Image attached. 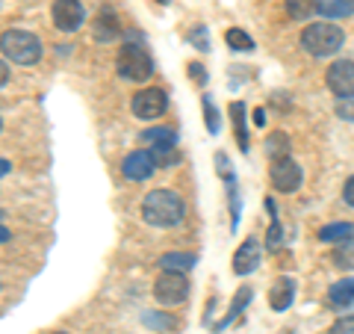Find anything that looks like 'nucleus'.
<instances>
[{"instance_id":"1","label":"nucleus","mask_w":354,"mask_h":334,"mask_svg":"<svg viewBox=\"0 0 354 334\" xmlns=\"http://www.w3.org/2000/svg\"><path fill=\"white\" fill-rule=\"evenodd\" d=\"M183 213H186V204L174 189H151V193L142 198V219L153 228L180 225Z\"/></svg>"},{"instance_id":"2","label":"nucleus","mask_w":354,"mask_h":334,"mask_svg":"<svg viewBox=\"0 0 354 334\" xmlns=\"http://www.w3.org/2000/svg\"><path fill=\"white\" fill-rule=\"evenodd\" d=\"M0 51L15 65H36L41 60V42L30 30H6L0 36Z\"/></svg>"},{"instance_id":"3","label":"nucleus","mask_w":354,"mask_h":334,"mask_svg":"<svg viewBox=\"0 0 354 334\" xmlns=\"http://www.w3.org/2000/svg\"><path fill=\"white\" fill-rule=\"evenodd\" d=\"M342 30L337 24H328V21H319V24H307L301 33V48L313 57H334L342 48Z\"/></svg>"},{"instance_id":"4","label":"nucleus","mask_w":354,"mask_h":334,"mask_svg":"<svg viewBox=\"0 0 354 334\" xmlns=\"http://www.w3.org/2000/svg\"><path fill=\"white\" fill-rule=\"evenodd\" d=\"M115 69H118V74L124 77V80H130V83H145L148 77L153 74V60H151V53L142 48V44L127 42L124 48L118 51Z\"/></svg>"},{"instance_id":"5","label":"nucleus","mask_w":354,"mask_h":334,"mask_svg":"<svg viewBox=\"0 0 354 334\" xmlns=\"http://www.w3.org/2000/svg\"><path fill=\"white\" fill-rule=\"evenodd\" d=\"M153 296H157L160 305H180L183 299L189 296L186 272H162L157 281H153Z\"/></svg>"},{"instance_id":"6","label":"nucleus","mask_w":354,"mask_h":334,"mask_svg":"<svg viewBox=\"0 0 354 334\" xmlns=\"http://www.w3.org/2000/svg\"><path fill=\"white\" fill-rule=\"evenodd\" d=\"M169 109V95L162 89H142L133 95V116L142 121H153Z\"/></svg>"},{"instance_id":"7","label":"nucleus","mask_w":354,"mask_h":334,"mask_svg":"<svg viewBox=\"0 0 354 334\" xmlns=\"http://www.w3.org/2000/svg\"><path fill=\"white\" fill-rule=\"evenodd\" d=\"M272 186L278 189V193H295L298 186H301V166H298L292 157H281L272 163Z\"/></svg>"},{"instance_id":"8","label":"nucleus","mask_w":354,"mask_h":334,"mask_svg":"<svg viewBox=\"0 0 354 334\" xmlns=\"http://www.w3.org/2000/svg\"><path fill=\"white\" fill-rule=\"evenodd\" d=\"M50 15H53V24H57V30H62V33L80 30L83 18H86L80 0H53Z\"/></svg>"},{"instance_id":"9","label":"nucleus","mask_w":354,"mask_h":334,"mask_svg":"<svg viewBox=\"0 0 354 334\" xmlns=\"http://www.w3.org/2000/svg\"><path fill=\"white\" fill-rule=\"evenodd\" d=\"M328 89L339 98H354V62L351 60H337L325 74Z\"/></svg>"},{"instance_id":"10","label":"nucleus","mask_w":354,"mask_h":334,"mask_svg":"<svg viewBox=\"0 0 354 334\" xmlns=\"http://www.w3.org/2000/svg\"><path fill=\"white\" fill-rule=\"evenodd\" d=\"M142 142H148V146H153V157H157V163H171L174 160V146H177V133L171 128H151L139 137Z\"/></svg>"},{"instance_id":"11","label":"nucleus","mask_w":354,"mask_h":334,"mask_svg":"<svg viewBox=\"0 0 354 334\" xmlns=\"http://www.w3.org/2000/svg\"><path fill=\"white\" fill-rule=\"evenodd\" d=\"M157 166L160 163H157V157H153L151 151H133V154L124 157V163H121V172H124L127 181H148Z\"/></svg>"},{"instance_id":"12","label":"nucleus","mask_w":354,"mask_h":334,"mask_svg":"<svg viewBox=\"0 0 354 334\" xmlns=\"http://www.w3.org/2000/svg\"><path fill=\"white\" fill-rule=\"evenodd\" d=\"M292 299H295V281L290 275H281L278 281H272V287H269V308L274 310V314H283V310L292 305Z\"/></svg>"},{"instance_id":"13","label":"nucleus","mask_w":354,"mask_h":334,"mask_svg":"<svg viewBox=\"0 0 354 334\" xmlns=\"http://www.w3.org/2000/svg\"><path fill=\"white\" fill-rule=\"evenodd\" d=\"M257 266H260V243L254 237H248L234 254V272L236 275H248V272L257 270Z\"/></svg>"},{"instance_id":"14","label":"nucleus","mask_w":354,"mask_h":334,"mask_svg":"<svg viewBox=\"0 0 354 334\" xmlns=\"http://www.w3.org/2000/svg\"><path fill=\"white\" fill-rule=\"evenodd\" d=\"M195 254L192 252H169L160 258V270L162 272H189L195 266Z\"/></svg>"},{"instance_id":"15","label":"nucleus","mask_w":354,"mask_h":334,"mask_svg":"<svg viewBox=\"0 0 354 334\" xmlns=\"http://www.w3.org/2000/svg\"><path fill=\"white\" fill-rule=\"evenodd\" d=\"M328 299H330V302H334V305H339V308L351 305V302H354V278H342V281L330 284Z\"/></svg>"},{"instance_id":"16","label":"nucleus","mask_w":354,"mask_h":334,"mask_svg":"<svg viewBox=\"0 0 354 334\" xmlns=\"http://www.w3.org/2000/svg\"><path fill=\"white\" fill-rule=\"evenodd\" d=\"M354 12V0H322L319 3V15L322 18H348Z\"/></svg>"},{"instance_id":"17","label":"nucleus","mask_w":354,"mask_h":334,"mask_svg":"<svg viewBox=\"0 0 354 334\" xmlns=\"http://www.w3.org/2000/svg\"><path fill=\"white\" fill-rule=\"evenodd\" d=\"M230 116H234V130H236V142L239 148L248 154V133H245V104L234 101L230 104Z\"/></svg>"},{"instance_id":"18","label":"nucleus","mask_w":354,"mask_h":334,"mask_svg":"<svg viewBox=\"0 0 354 334\" xmlns=\"http://www.w3.org/2000/svg\"><path fill=\"white\" fill-rule=\"evenodd\" d=\"M351 234H354V225H348V222H334V225L319 228V240L322 243H342V240H348Z\"/></svg>"},{"instance_id":"19","label":"nucleus","mask_w":354,"mask_h":334,"mask_svg":"<svg viewBox=\"0 0 354 334\" xmlns=\"http://www.w3.org/2000/svg\"><path fill=\"white\" fill-rule=\"evenodd\" d=\"M319 12V0H286V15L295 21H307Z\"/></svg>"},{"instance_id":"20","label":"nucleus","mask_w":354,"mask_h":334,"mask_svg":"<svg viewBox=\"0 0 354 334\" xmlns=\"http://www.w3.org/2000/svg\"><path fill=\"white\" fill-rule=\"evenodd\" d=\"M251 287H242V290L234 296V305H230V310H227V317L225 319H221L218 322V326H216V331H221V328H225V326H230V322H234V317H239L242 314V310H245V305L251 302Z\"/></svg>"},{"instance_id":"21","label":"nucleus","mask_w":354,"mask_h":334,"mask_svg":"<svg viewBox=\"0 0 354 334\" xmlns=\"http://www.w3.org/2000/svg\"><path fill=\"white\" fill-rule=\"evenodd\" d=\"M334 263L339 266V270H354V237L342 240L334 249Z\"/></svg>"},{"instance_id":"22","label":"nucleus","mask_w":354,"mask_h":334,"mask_svg":"<svg viewBox=\"0 0 354 334\" xmlns=\"http://www.w3.org/2000/svg\"><path fill=\"white\" fill-rule=\"evenodd\" d=\"M269 154H272V160H281V157H290V137H286L283 130H278V133H272L269 137Z\"/></svg>"},{"instance_id":"23","label":"nucleus","mask_w":354,"mask_h":334,"mask_svg":"<svg viewBox=\"0 0 354 334\" xmlns=\"http://www.w3.org/2000/svg\"><path fill=\"white\" fill-rule=\"evenodd\" d=\"M225 39H227V48L230 51H254V39L248 36L245 30H239V27H230Z\"/></svg>"},{"instance_id":"24","label":"nucleus","mask_w":354,"mask_h":334,"mask_svg":"<svg viewBox=\"0 0 354 334\" xmlns=\"http://www.w3.org/2000/svg\"><path fill=\"white\" fill-rule=\"evenodd\" d=\"M95 36L101 39V42H104V39H106V42H109V39H115V36H118V21H115V15H106V12H104L101 18H97Z\"/></svg>"},{"instance_id":"25","label":"nucleus","mask_w":354,"mask_h":334,"mask_svg":"<svg viewBox=\"0 0 354 334\" xmlns=\"http://www.w3.org/2000/svg\"><path fill=\"white\" fill-rule=\"evenodd\" d=\"M281 243H283V231H281L278 219H274V213H272V225H269V234H266V246L274 252V249H281Z\"/></svg>"},{"instance_id":"26","label":"nucleus","mask_w":354,"mask_h":334,"mask_svg":"<svg viewBox=\"0 0 354 334\" xmlns=\"http://www.w3.org/2000/svg\"><path fill=\"white\" fill-rule=\"evenodd\" d=\"M204 113H207V128H209V133H218V113H216L213 98H209V95H204Z\"/></svg>"},{"instance_id":"27","label":"nucleus","mask_w":354,"mask_h":334,"mask_svg":"<svg viewBox=\"0 0 354 334\" xmlns=\"http://www.w3.org/2000/svg\"><path fill=\"white\" fill-rule=\"evenodd\" d=\"M337 116L342 121H354V98H339L337 101Z\"/></svg>"},{"instance_id":"28","label":"nucleus","mask_w":354,"mask_h":334,"mask_svg":"<svg viewBox=\"0 0 354 334\" xmlns=\"http://www.w3.org/2000/svg\"><path fill=\"white\" fill-rule=\"evenodd\" d=\"M330 334H354V314L337 319L334 326H330Z\"/></svg>"},{"instance_id":"29","label":"nucleus","mask_w":354,"mask_h":334,"mask_svg":"<svg viewBox=\"0 0 354 334\" xmlns=\"http://www.w3.org/2000/svg\"><path fill=\"white\" fill-rule=\"evenodd\" d=\"M342 198H346V204L354 207V175L346 181V186H342Z\"/></svg>"},{"instance_id":"30","label":"nucleus","mask_w":354,"mask_h":334,"mask_svg":"<svg viewBox=\"0 0 354 334\" xmlns=\"http://www.w3.org/2000/svg\"><path fill=\"white\" fill-rule=\"evenodd\" d=\"M254 125H257V128L266 125V109H254Z\"/></svg>"},{"instance_id":"31","label":"nucleus","mask_w":354,"mask_h":334,"mask_svg":"<svg viewBox=\"0 0 354 334\" xmlns=\"http://www.w3.org/2000/svg\"><path fill=\"white\" fill-rule=\"evenodd\" d=\"M9 172H12V163H9V160H3V157H0V177H6Z\"/></svg>"},{"instance_id":"32","label":"nucleus","mask_w":354,"mask_h":334,"mask_svg":"<svg viewBox=\"0 0 354 334\" xmlns=\"http://www.w3.org/2000/svg\"><path fill=\"white\" fill-rule=\"evenodd\" d=\"M9 80V69H6V62H0V86H6Z\"/></svg>"},{"instance_id":"33","label":"nucleus","mask_w":354,"mask_h":334,"mask_svg":"<svg viewBox=\"0 0 354 334\" xmlns=\"http://www.w3.org/2000/svg\"><path fill=\"white\" fill-rule=\"evenodd\" d=\"M6 240H9V231H6L3 225H0V243H6Z\"/></svg>"},{"instance_id":"34","label":"nucleus","mask_w":354,"mask_h":334,"mask_svg":"<svg viewBox=\"0 0 354 334\" xmlns=\"http://www.w3.org/2000/svg\"><path fill=\"white\" fill-rule=\"evenodd\" d=\"M160 3H171V0H160Z\"/></svg>"},{"instance_id":"35","label":"nucleus","mask_w":354,"mask_h":334,"mask_svg":"<svg viewBox=\"0 0 354 334\" xmlns=\"http://www.w3.org/2000/svg\"><path fill=\"white\" fill-rule=\"evenodd\" d=\"M0 128H3V121H0Z\"/></svg>"},{"instance_id":"36","label":"nucleus","mask_w":354,"mask_h":334,"mask_svg":"<svg viewBox=\"0 0 354 334\" xmlns=\"http://www.w3.org/2000/svg\"><path fill=\"white\" fill-rule=\"evenodd\" d=\"M59 334H65V331H59Z\"/></svg>"}]
</instances>
